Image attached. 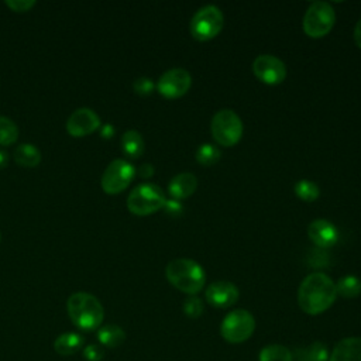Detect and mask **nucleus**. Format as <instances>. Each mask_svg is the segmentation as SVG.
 <instances>
[{
  "label": "nucleus",
  "mask_w": 361,
  "mask_h": 361,
  "mask_svg": "<svg viewBox=\"0 0 361 361\" xmlns=\"http://www.w3.org/2000/svg\"><path fill=\"white\" fill-rule=\"evenodd\" d=\"M336 282L323 272L309 274L298 288V305L306 314L317 316L336 300Z\"/></svg>",
  "instance_id": "f257e3e1"
},
{
  "label": "nucleus",
  "mask_w": 361,
  "mask_h": 361,
  "mask_svg": "<svg viewBox=\"0 0 361 361\" xmlns=\"http://www.w3.org/2000/svg\"><path fill=\"white\" fill-rule=\"evenodd\" d=\"M168 282L178 290L195 296L206 283V274L200 264L190 258H175L165 268Z\"/></svg>",
  "instance_id": "f03ea898"
},
{
  "label": "nucleus",
  "mask_w": 361,
  "mask_h": 361,
  "mask_svg": "<svg viewBox=\"0 0 361 361\" xmlns=\"http://www.w3.org/2000/svg\"><path fill=\"white\" fill-rule=\"evenodd\" d=\"M66 310L72 323L83 331L99 329L104 317L100 300L87 292L72 293L68 298Z\"/></svg>",
  "instance_id": "7ed1b4c3"
},
{
  "label": "nucleus",
  "mask_w": 361,
  "mask_h": 361,
  "mask_svg": "<svg viewBox=\"0 0 361 361\" xmlns=\"http://www.w3.org/2000/svg\"><path fill=\"white\" fill-rule=\"evenodd\" d=\"M166 202L164 190L151 182L137 185L127 197V207L135 216H148L164 207Z\"/></svg>",
  "instance_id": "20e7f679"
},
{
  "label": "nucleus",
  "mask_w": 361,
  "mask_h": 361,
  "mask_svg": "<svg viewBox=\"0 0 361 361\" xmlns=\"http://www.w3.org/2000/svg\"><path fill=\"white\" fill-rule=\"evenodd\" d=\"M210 131L214 141L221 147L235 145L244 131L240 116L230 109H221L214 113L210 121Z\"/></svg>",
  "instance_id": "39448f33"
},
{
  "label": "nucleus",
  "mask_w": 361,
  "mask_h": 361,
  "mask_svg": "<svg viewBox=\"0 0 361 361\" xmlns=\"http://www.w3.org/2000/svg\"><path fill=\"white\" fill-rule=\"evenodd\" d=\"M255 330V319L245 309L228 312L220 324V336L230 344L247 341Z\"/></svg>",
  "instance_id": "423d86ee"
},
{
  "label": "nucleus",
  "mask_w": 361,
  "mask_h": 361,
  "mask_svg": "<svg viewBox=\"0 0 361 361\" xmlns=\"http://www.w3.org/2000/svg\"><path fill=\"white\" fill-rule=\"evenodd\" d=\"M224 17L217 6L207 4L200 7L192 17L189 28L196 41L204 42L217 37L223 28Z\"/></svg>",
  "instance_id": "0eeeda50"
},
{
  "label": "nucleus",
  "mask_w": 361,
  "mask_h": 361,
  "mask_svg": "<svg viewBox=\"0 0 361 361\" xmlns=\"http://www.w3.org/2000/svg\"><path fill=\"white\" fill-rule=\"evenodd\" d=\"M336 13L327 1H313L303 16V31L310 38H323L334 27Z\"/></svg>",
  "instance_id": "6e6552de"
},
{
  "label": "nucleus",
  "mask_w": 361,
  "mask_h": 361,
  "mask_svg": "<svg viewBox=\"0 0 361 361\" xmlns=\"http://www.w3.org/2000/svg\"><path fill=\"white\" fill-rule=\"evenodd\" d=\"M135 173L137 169L131 162L123 158H117L113 159L104 169L100 179V185L106 193L117 195L131 183Z\"/></svg>",
  "instance_id": "1a4fd4ad"
},
{
  "label": "nucleus",
  "mask_w": 361,
  "mask_h": 361,
  "mask_svg": "<svg viewBox=\"0 0 361 361\" xmlns=\"http://www.w3.org/2000/svg\"><path fill=\"white\" fill-rule=\"evenodd\" d=\"M190 85L192 76L186 69L172 68L159 76L157 82V90L166 99H178L188 93Z\"/></svg>",
  "instance_id": "9d476101"
},
{
  "label": "nucleus",
  "mask_w": 361,
  "mask_h": 361,
  "mask_svg": "<svg viewBox=\"0 0 361 361\" xmlns=\"http://www.w3.org/2000/svg\"><path fill=\"white\" fill-rule=\"evenodd\" d=\"M252 73L259 82L274 86L285 80L288 71L285 63L278 56L262 54L254 59Z\"/></svg>",
  "instance_id": "9b49d317"
},
{
  "label": "nucleus",
  "mask_w": 361,
  "mask_h": 361,
  "mask_svg": "<svg viewBox=\"0 0 361 361\" xmlns=\"http://www.w3.org/2000/svg\"><path fill=\"white\" fill-rule=\"evenodd\" d=\"M102 126L99 114L89 107H79L66 120V130L73 137H85Z\"/></svg>",
  "instance_id": "f8f14e48"
},
{
  "label": "nucleus",
  "mask_w": 361,
  "mask_h": 361,
  "mask_svg": "<svg viewBox=\"0 0 361 361\" xmlns=\"http://www.w3.org/2000/svg\"><path fill=\"white\" fill-rule=\"evenodd\" d=\"M238 288L228 281H214L204 290V298L209 305L217 309L233 306L238 300Z\"/></svg>",
  "instance_id": "ddd939ff"
},
{
  "label": "nucleus",
  "mask_w": 361,
  "mask_h": 361,
  "mask_svg": "<svg viewBox=\"0 0 361 361\" xmlns=\"http://www.w3.org/2000/svg\"><path fill=\"white\" fill-rule=\"evenodd\" d=\"M307 235L319 248H330L338 240V231L336 226L324 219H316L310 221L307 226Z\"/></svg>",
  "instance_id": "4468645a"
},
{
  "label": "nucleus",
  "mask_w": 361,
  "mask_h": 361,
  "mask_svg": "<svg viewBox=\"0 0 361 361\" xmlns=\"http://www.w3.org/2000/svg\"><path fill=\"white\" fill-rule=\"evenodd\" d=\"M329 361H361V337L340 340L329 354Z\"/></svg>",
  "instance_id": "2eb2a0df"
},
{
  "label": "nucleus",
  "mask_w": 361,
  "mask_h": 361,
  "mask_svg": "<svg viewBox=\"0 0 361 361\" xmlns=\"http://www.w3.org/2000/svg\"><path fill=\"white\" fill-rule=\"evenodd\" d=\"M197 188V178L190 173V172H182L175 175L169 185H168V192L172 199L180 200L192 196Z\"/></svg>",
  "instance_id": "dca6fc26"
},
{
  "label": "nucleus",
  "mask_w": 361,
  "mask_h": 361,
  "mask_svg": "<svg viewBox=\"0 0 361 361\" xmlns=\"http://www.w3.org/2000/svg\"><path fill=\"white\" fill-rule=\"evenodd\" d=\"M85 344L82 334L76 331H66L59 334L54 341V350L59 355H72L76 354Z\"/></svg>",
  "instance_id": "f3484780"
},
{
  "label": "nucleus",
  "mask_w": 361,
  "mask_h": 361,
  "mask_svg": "<svg viewBox=\"0 0 361 361\" xmlns=\"http://www.w3.org/2000/svg\"><path fill=\"white\" fill-rule=\"evenodd\" d=\"M121 149L128 158H140L144 152V138L137 130H127L120 138Z\"/></svg>",
  "instance_id": "a211bd4d"
},
{
  "label": "nucleus",
  "mask_w": 361,
  "mask_h": 361,
  "mask_svg": "<svg viewBox=\"0 0 361 361\" xmlns=\"http://www.w3.org/2000/svg\"><path fill=\"white\" fill-rule=\"evenodd\" d=\"M14 161L25 168H34L39 164L41 161V151L30 142H23L16 147L13 152Z\"/></svg>",
  "instance_id": "6ab92c4d"
},
{
  "label": "nucleus",
  "mask_w": 361,
  "mask_h": 361,
  "mask_svg": "<svg viewBox=\"0 0 361 361\" xmlns=\"http://www.w3.org/2000/svg\"><path fill=\"white\" fill-rule=\"evenodd\" d=\"M97 340L100 345L114 348L124 343L126 333L117 324H104L97 329Z\"/></svg>",
  "instance_id": "aec40b11"
},
{
  "label": "nucleus",
  "mask_w": 361,
  "mask_h": 361,
  "mask_svg": "<svg viewBox=\"0 0 361 361\" xmlns=\"http://www.w3.org/2000/svg\"><path fill=\"white\" fill-rule=\"evenodd\" d=\"M329 350L324 343L314 341L293 353V361H329Z\"/></svg>",
  "instance_id": "412c9836"
},
{
  "label": "nucleus",
  "mask_w": 361,
  "mask_h": 361,
  "mask_svg": "<svg viewBox=\"0 0 361 361\" xmlns=\"http://www.w3.org/2000/svg\"><path fill=\"white\" fill-rule=\"evenodd\" d=\"M336 292L344 299H354L361 295V279L355 275H345L336 282Z\"/></svg>",
  "instance_id": "4be33fe9"
},
{
  "label": "nucleus",
  "mask_w": 361,
  "mask_h": 361,
  "mask_svg": "<svg viewBox=\"0 0 361 361\" xmlns=\"http://www.w3.org/2000/svg\"><path fill=\"white\" fill-rule=\"evenodd\" d=\"M259 361H293V353L282 344H268L261 348Z\"/></svg>",
  "instance_id": "5701e85b"
},
{
  "label": "nucleus",
  "mask_w": 361,
  "mask_h": 361,
  "mask_svg": "<svg viewBox=\"0 0 361 361\" xmlns=\"http://www.w3.org/2000/svg\"><path fill=\"white\" fill-rule=\"evenodd\" d=\"M195 157H196V161H197L200 165H203V166H210V165H214L216 162L220 161L221 152H220V149L217 148V145L204 142V144H202V145L197 147Z\"/></svg>",
  "instance_id": "b1692460"
},
{
  "label": "nucleus",
  "mask_w": 361,
  "mask_h": 361,
  "mask_svg": "<svg viewBox=\"0 0 361 361\" xmlns=\"http://www.w3.org/2000/svg\"><path fill=\"white\" fill-rule=\"evenodd\" d=\"M293 190L299 199H302L303 202H309V203L314 202L320 195V189H319L317 183H314L313 180H309V179L298 180L293 186Z\"/></svg>",
  "instance_id": "393cba45"
},
{
  "label": "nucleus",
  "mask_w": 361,
  "mask_h": 361,
  "mask_svg": "<svg viewBox=\"0 0 361 361\" xmlns=\"http://www.w3.org/2000/svg\"><path fill=\"white\" fill-rule=\"evenodd\" d=\"M18 138V127L17 124L6 117L0 116V145H11Z\"/></svg>",
  "instance_id": "a878e982"
},
{
  "label": "nucleus",
  "mask_w": 361,
  "mask_h": 361,
  "mask_svg": "<svg viewBox=\"0 0 361 361\" xmlns=\"http://www.w3.org/2000/svg\"><path fill=\"white\" fill-rule=\"evenodd\" d=\"M204 310V305L202 302V299H199L197 296H189L185 302H183V313L190 317V319H197L202 316Z\"/></svg>",
  "instance_id": "bb28decb"
},
{
  "label": "nucleus",
  "mask_w": 361,
  "mask_h": 361,
  "mask_svg": "<svg viewBox=\"0 0 361 361\" xmlns=\"http://www.w3.org/2000/svg\"><path fill=\"white\" fill-rule=\"evenodd\" d=\"M155 87V83L147 78V76H141V78H137L134 82H133V89L135 93L141 94V96H147V94H151L152 90Z\"/></svg>",
  "instance_id": "cd10ccee"
},
{
  "label": "nucleus",
  "mask_w": 361,
  "mask_h": 361,
  "mask_svg": "<svg viewBox=\"0 0 361 361\" xmlns=\"http://www.w3.org/2000/svg\"><path fill=\"white\" fill-rule=\"evenodd\" d=\"M104 355V351L100 344H89L83 350V357L87 361H100Z\"/></svg>",
  "instance_id": "c85d7f7f"
},
{
  "label": "nucleus",
  "mask_w": 361,
  "mask_h": 361,
  "mask_svg": "<svg viewBox=\"0 0 361 361\" xmlns=\"http://www.w3.org/2000/svg\"><path fill=\"white\" fill-rule=\"evenodd\" d=\"M162 209L165 210L166 214H169V216H172V217L180 216L182 212H183V206H182L180 200H176V199H172V197L165 202V204H164Z\"/></svg>",
  "instance_id": "c756f323"
},
{
  "label": "nucleus",
  "mask_w": 361,
  "mask_h": 361,
  "mask_svg": "<svg viewBox=\"0 0 361 361\" xmlns=\"http://www.w3.org/2000/svg\"><path fill=\"white\" fill-rule=\"evenodd\" d=\"M6 4L11 8V10H14V11H27V10H30L34 4H35V1L34 0H6Z\"/></svg>",
  "instance_id": "7c9ffc66"
},
{
  "label": "nucleus",
  "mask_w": 361,
  "mask_h": 361,
  "mask_svg": "<svg viewBox=\"0 0 361 361\" xmlns=\"http://www.w3.org/2000/svg\"><path fill=\"white\" fill-rule=\"evenodd\" d=\"M138 175L144 179H148L154 175V166L151 164H142L140 168H138Z\"/></svg>",
  "instance_id": "2f4dec72"
},
{
  "label": "nucleus",
  "mask_w": 361,
  "mask_h": 361,
  "mask_svg": "<svg viewBox=\"0 0 361 361\" xmlns=\"http://www.w3.org/2000/svg\"><path fill=\"white\" fill-rule=\"evenodd\" d=\"M354 42L358 48H361V18L358 20V23L354 27Z\"/></svg>",
  "instance_id": "473e14b6"
},
{
  "label": "nucleus",
  "mask_w": 361,
  "mask_h": 361,
  "mask_svg": "<svg viewBox=\"0 0 361 361\" xmlns=\"http://www.w3.org/2000/svg\"><path fill=\"white\" fill-rule=\"evenodd\" d=\"M100 134L104 137V138H109V137H111L113 134H114V127L111 126V124H103L102 127H100Z\"/></svg>",
  "instance_id": "72a5a7b5"
},
{
  "label": "nucleus",
  "mask_w": 361,
  "mask_h": 361,
  "mask_svg": "<svg viewBox=\"0 0 361 361\" xmlns=\"http://www.w3.org/2000/svg\"><path fill=\"white\" fill-rule=\"evenodd\" d=\"M7 162H8V155H7V152L3 151V149H0V169L4 168V166L7 165Z\"/></svg>",
  "instance_id": "f704fd0d"
}]
</instances>
